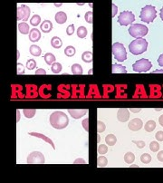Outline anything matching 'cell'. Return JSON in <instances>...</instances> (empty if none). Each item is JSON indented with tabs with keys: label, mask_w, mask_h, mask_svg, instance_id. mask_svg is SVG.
<instances>
[{
	"label": "cell",
	"mask_w": 163,
	"mask_h": 183,
	"mask_svg": "<svg viewBox=\"0 0 163 183\" xmlns=\"http://www.w3.org/2000/svg\"><path fill=\"white\" fill-rule=\"evenodd\" d=\"M50 123L52 127L56 130H62L67 127L69 124V118L66 115V113L61 111L54 112L50 115Z\"/></svg>",
	"instance_id": "1"
},
{
	"label": "cell",
	"mask_w": 163,
	"mask_h": 183,
	"mask_svg": "<svg viewBox=\"0 0 163 183\" xmlns=\"http://www.w3.org/2000/svg\"><path fill=\"white\" fill-rule=\"evenodd\" d=\"M148 48V42L143 38H138L132 41L129 46L130 52L134 55H139L146 52Z\"/></svg>",
	"instance_id": "2"
},
{
	"label": "cell",
	"mask_w": 163,
	"mask_h": 183,
	"mask_svg": "<svg viewBox=\"0 0 163 183\" xmlns=\"http://www.w3.org/2000/svg\"><path fill=\"white\" fill-rule=\"evenodd\" d=\"M157 13H156V7L153 5H145L141 12L140 18L141 20L145 23H151L156 19Z\"/></svg>",
	"instance_id": "3"
},
{
	"label": "cell",
	"mask_w": 163,
	"mask_h": 183,
	"mask_svg": "<svg viewBox=\"0 0 163 183\" xmlns=\"http://www.w3.org/2000/svg\"><path fill=\"white\" fill-rule=\"evenodd\" d=\"M149 32V29L146 26L141 24H132L129 27V34L134 38H142Z\"/></svg>",
	"instance_id": "4"
},
{
	"label": "cell",
	"mask_w": 163,
	"mask_h": 183,
	"mask_svg": "<svg viewBox=\"0 0 163 183\" xmlns=\"http://www.w3.org/2000/svg\"><path fill=\"white\" fill-rule=\"evenodd\" d=\"M112 54L114 58L119 62H123L127 59V52L122 44L116 42L112 45Z\"/></svg>",
	"instance_id": "5"
},
{
	"label": "cell",
	"mask_w": 163,
	"mask_h": 183,
	"mask_svg": "<svg viewBox=\"0 0 163 183\" xmlns=\"http://www.w3.org/2000/svg\"><path fill=\"white\" fill-rule=\"evenodd\" d=\"M151 66H152V65H151V63H150V61H149L148 59H145V58H142V59L136 61L132 65V68H133L134 72L145 73V72H148L149 69L151 68Z\"/></svg>",
	"instance_id": "6"
},
{
	"label": "cell",
	"mask_w": 163,
	"mask_h": 183,
	"mask_svg": "<svg viewBox=\"0 0 163 183\" xmlns=\"http://www.w3.org/2000/svg\"><path fill=\"white\" fill-rule=\"evenodd\" d=\"M135 20V16L130 11H123L118 16V23L121 26H128L131 24Z\"/></svg>",
	"instance_id": "7"
},
{
	"label": "cell",
	"mask_w": 163,
	"mask_h": 183,
	"mask_svg": "<svg viewBox=\"0 0 163 183\" xmlns=\"http://www.w3.org/2000/svg\"><path fill=\"white\" fill-rule=\"evenodd\" d=\"M28 164H43L45 163V156L40 151H33L31 152L26 160Z\"/></svg>",
	"instance_id": "8"
},
{
	"label": "cell",
	"mask_w": 163,
	"mask_h": 183,
	"mask_svg": "<svg viewBox=\"0 0 163 183\" xmlns=\"http://www.w3.org/2000/svg\"><path fill=\"white\" fill-rule=\"evenodd\" d=\"M30 8L26 5H22L19 7H17V20H28L30 16Z\"/></svg>",
	"instance_id": "9"
},
{
	"label": "cell",
	"mask_w": 163,
	"mask_h": 183,
	"mask_svg": "<svg viewBox=\"0 0 163 183\" xmlns=\"http://www.w3.org/2000/svg\"><path fill=\"white\" fill-rule=\"evenodd\" d=\"M143 126V122L140 118H134L133 120L129 122L128 123V128L132 131H137L142 128Z\"/></svg>",
	"instance_id": "10"
},
{
	"label": "cell",
	"mask_w": 163,
	"mask_h": 183,
	"mask_svg": "<svg viewBox=\"0 0 163 183\" xmlns=\"http://www.w3.org/2000/svg\"><path fill=\"white\" fill-rule=\"evenodd\" d=\"M130 118V112L128 109H125V108H122V109H119L117 112V119L119 122H127Z\"/></svg>",
	"instance_id": "11"
},
{
	"label": "cell",
	"mask_w": 163,
	"mask_h": 183,
	"mask_svg": "<svg viewBox=\"0 0 163 183\" xmlns=\"http://www.w3.org/2000/svg\"><path fill=\"white\" fill-rule=\"evenodd\" d=\"M68 112L70 113V115L74 119H80L84 115L86 114L87 110H80V109H69Z\"/></svg>",
	"instance_id": "12"
},
{
	"label": "cell",
	"mask_w": 163,
	"mask_h": 183,
	"mask_svg": "<svg viewBox=\"0 0 163 183\" xmlns=\"http://www.w3.org/2000/svg\"><path fill=\"white\" fill-rule=\"evenodd\" d=\"M28 134L31 135V136H35V137H37V138L42 139V140H43L46 142L49 143V144L51 145V146L55 150V145H54V143L53 142V141L51 140V139L48 138L47 136L43 135V134H42V133H39V132H35V131H33V132H28Z\"/></svg>",
	"instance_id": "13"
},
{
	"label": "cell",
	"mask_w": 163,
	"mask_h": 183,
	"mask_svg": "<svg viewBox=\"0 0 163 183\" xmlns=\"http://www.w3.org/2000/svg\"><path fill=\"white\" fill-rule=\"evenodd\" d=\"M41 38L40 30L37 28H33L29 33V40L31 42H38Z\"/></svg>",
	"instance_id": "14"
},
{
	"label": "cell",
	"mask_w": 163,
	"mask_h": 183,
	"mask_svg": "<svg viewBox=\"0 0 163 183\" xmlns=\"http://www.w3.org/2000/svg\"><path fill=\"white\" fill-rule=\"evenodd\" d=\"M40 29L43 33H50L53 29V24L50 20H45L40 26Z\"/></svg>",
	"instance_id": "15"
},
{
	"label": "cell",
	"mask_w": 163,
	"mask_h": 183,
	"mask_svg": "<svg viewBox=\"0 0 163 183\" xmlns=\"http://www.w3.org/2000/svg\"><path fill=\"white\" fill-rule=\"evenodd\" d=\"M55 21L58 24H65L67 21V15L62 11H59L55 14Z\"/></svg>",
	"instance_id": "16"
},
{
	"label": "cell",
	"mask_w": 163,
	"mask_h": 183,
	"mask_svg": "<svg viewBox=\"0 0 163 183\" xmlns=\"http://www.w3.org/2000/svg\"><path fill=\"white\" fill-rule=\"evenodd\" d=\"M111 73H127V70H126V67L121 65H112L111 67Z\"/></svg>",
	"instance_id": "17"
},
{
	"label": "cell",
	"mask_w": 163,
	"mask_h": 183,
	"mask_svg": "<svg viewBox=\"0 0 163 183\" xmlns=\"http://www.w3.org/2000/svg\"><path fill=\"white\" fill-rule=\"evenodd\" d=\"M43 59H45V62L48 65H52L56 61V57L52 53H46L45 55H43Z\"/></svg>",
	"instance_id": "18"
},
{
	"label": "cell",
	"mask_w": 163,
	"mask_h": 183,
	"mask_svg": "<svg viewBox=\"0 0 163 183\" xmlns=\"http://www.w3.org/2000/svg\"><path fill=\"white\" fill-rule=\"evenodd\" d=\"M51 46L55 48V49H59L62 47V41L60 37L58 36H54L53 38L51 39Z\"/></svg>",
	"instance_id": "19"
},
{
	"label": "cell",
	"mask_w": 163,
	"mask_h": 183,
	"mask_svg": "<svg viewBox=\"0 0 163 183\" xmlns=\"http://www.w3.org/2000/svg\"><path fill=\"white\" fill-rule=\"evenodd\" d=\"M18 30L22 35H26L29 32V26L26 22H22L20 24H18Z\"/></svg>",
	"instance_id": "20"
},
{
	"label": "cell",
	"mask_w": 163,
	"mask_h": 183,
	"mask_svg": "<svg viewBox=\"0 0 163 183\" xmlns=\"http://www.w3.org/2000/svg\"><path fill=\"white\" fill-rule=\"evenodd\" d=\"M29 52H30L31 54L34 55V56H39V55H41V54H42V49H41L38 46L33 45V46H30V48H29Z\"/></svg>",
	"instance_id": "21"
},
{
	"label": "cell",
	"mask_w": 163,
	"mask_h": 183,
	"mask_svg": "<svg viewBox=\"0 0 163 183\" xmlns=\"http://www.w3.org/2000/svg\"><path fill=\"white\" fill-rule=\"evenodd\" d=\"M82 60H83L84 63H92L93 60L92 53L90 51H86V52L83 53V54H82Z\"/></svg>",
	"instance_id": "22"
},
{
	"label": "cell",
	"mask_w": 163,
	"mask_h": 183,
	"mask_svg": "<svg viewBox=\"0 0 163 183\" xmlns=\"http://www.w3.org/2000/svg\"><path fill=\"white\" fill-rule=\"evenodd\" d=\"M117 142V138L114 134H109L105 137V142L107 143V145H109V146H113V145H115Z\"/></svg>",
	"instance_id": "23"
},
{
	"label": "cell",
	"mask_w": 163,
	"mask_h": 183,
	"mask_svg": "<svg viewBox=\"0 0 163 183\" xmlns=\"http://www.w3.org/2000/svg\"><path fill=\"white\" fill-rule=\"evenodd\" d=\"M72 73L73 74H76V75H79V74H83L84 73V70H83V67H82L79 64H74L72 65Z\"/></svg>",
	"instance_id": "24"
},
{
	"label": "cell",
	"mask_w": 163,
	"mask_h": 183,
	"mask_svg": "<svg viewBox=\"0 0 163 183\" xmlns=\"http://www.w3.org/2000/svg\"><path fill=\"white\" fill-rule=\"evenodd\" d=\"M97 165H98V167H100V168L106 167V166L108 165V160H107V158L104 157V156H100V157H98Z\"/></svg>",
	"instance_id": "25"
},
{
	"label": "cell",
	"mask_w": 163,
	"mask_h": 183,
	"mask_svg": "<svg viewBox=\"0 0 163 183\" xmlns=\"http://www.w3.org/2000/svg\"><path fill=\"white\" fill-rule=\"evenodd\" d=\"M144 128H145V131H148V132H151L155 130L156 128V122L154 121H152V120H150V121L147 122L145 126H144Z\"/></svg>",
	"instance_id": "26"
},
{
	"label": "cell",
	"mask_w": 163,
	"mask_h": 183,
	"mask_svg": "<svg viewBox=\"0 0 163 183\" xmlns=\"http://www.w3.org/2000/svg\"><path fill=\"white\" fill-rule=\"evenodd\" d=\"M134 161H135V155L132 152H130V151H129V152L124 155V161L126 163L131 164Z\"/></svg>",
	"instance_id": "27"
},
{
	"label": "cell",
	"mask_w": 163,
	"mask_h": 183,
	"mask_svg": "<svg viewBox=\"0 0 163 183\" xmlns=\"http://www.w3.org/2000/svg\"><path fill=\"white\" fill-rule=\"evenodd\" d=\"M75 53H76V50H75V48L73 46H68L65 49V54L68 57H72V56L75 54Z\"/></svg>",
	"instance_id": "28"
},
{
	"label": "cell",
	"mask_w": 163,
	"mask_h": 183,
	"mask_svg": "<svg viewBox=\"0 0 163 183\" xmlns=\"http://www.w3.org/2000/svg\"><path fill=\"white\" fill-rule=\"evenodd\" d=\"M51 70L54 73H59L62 70V66L60 63H54V64L51 65Z\"/></svg>",
	"instance_id": "29"
},
{
	"label": "cell",
	"mask_w": 163,
	"mask_h": 183,
	"mask_svg": "<svg viewBox=\"0 0 163 183\" xmlns=\"http://www.w3.org/2000/svg\"><path fill=\"white\" fill-rule=\"evenodd\" d=\"M40 22H41V16L38 15H34L30 19V24L33 27H37L40 24Z\"/></svg>",
	"instance_id": "30"
},
{
	"label": "cell",
	"mask_w": 163,
	"mask_h": 183,
	"mask_svg": "<svg viewBox=\"0 0 163 183\" xmlns=\"http://www.w3.org/2000/svg\"><path fill=\"white\" fill-rule=\"evenodd\" d=\"M77 35L80 38H85L87 35V29L84 27H80L77 29Z\"/></svg>",
	"instance_id": "31"
},
{
	"label": "cell",
	"mask_w": 163,
	"mask_h": 183,
	"mask_svg": "<svg viewBox=\"0 0 163 183\" xmlns=\"http://www.w3.org/2000/svg\"><path fill=\"white\" fill-rule=\"evenodd\" d=\"M23 112L26 118H33L35 115L36 110L35 109H24L23 111Z\"/></svg>",
	"instance_id": "32"
},
{
	"label": "cell",
	"mask_w": 163,
	"mask_h": 183,
	"mask_svg": "<svg viewBox=\"0 0 163 183\" xmlns=\"http://www.w3.org/2000/svg\"><path fill=\"white\" fill-rule=\"evenodd\" d=\"M141 161L144 164H149L150 161H151V156H150L149 154H148V153H144L141 157Z\"/></svg>",
	"instance_id": "33"
},
{
	"label": "cell",
	"mask_w": 163,
	"mask_h": 183,
	"mask_svg": "<svg viewBox=\"0 0 163 183\" xmlns=\"http://www.w3.org/2000/svg\"><path fill=\"white\" fill-rule=\"evenodd\" d=\"M149 149L152 152H157L160 150V144L157 142H151L149 144Z\"/></svg>",
	"instance_id": "34"
},
{
	"label": "cell",
	"mask_w": 163,
	"mask_h": 183,
	"mask_svg": "<svg viewBox=\"0 0 163 183\" xmlns=\"http://www.w3.org/2000/svg\"><path fill=\"white\" fill-rule=\"evenodd\" d=\"M108 151V147L106 146L105 144H100L98 146V153L101 154V155H103V154H106Z\"/></svg>",
	"instance_id": "35"
},
{
	"label": "cell",
	"mask_w": 163,
	"mask_h": 183,
	"mask_svg": "<svg viewBox=\"0 0 163 183\" xmlns=\"http://www.w3.org/2000/svg\"><path fill=\"white\" fill-rule=\"evenodd\" d=\"M26 67L28 69V70H33L36 67V62L34 59H29L26 65Z\"/></svg>",
	"instance_id": "36"
},
{
	"label": "cell",
	"mask_w": 163,
	"mask_h": 183,
	"mask_svg": "<svg viewBox=\"0 0 163 183\" xmlns=\"http://www.w3.org/2000/svg\"><path fill=\"white\" fill-rule=\"evenodd\" d=\"M106 130V125L104 122H103L102 121H98L97 122V131L99 133H102Z\"/></svg>",
	"instance_id": "37"
},
{
	"label": "cell",
	"mask_w": 163,
	"mask_h": 183,
	"mask_svg": "<svg viewBox=\"0 0 163 183\" xmlns=\"http://www.w3.org/2000/svg\"><path fill=\"white\" fill-rule=\"evenodd\" d=\"M84 18L87 23L89 24H92L93 23V20H92V11H88L86 12L85 15H84Z\"/></svg>",
	"instance_id": "38"
},
{
	"label": "cell",
	"mask_w": 163,
	"mask_h": 183,
	"mask_svg": "<svg viewBox=\"0 0 163 183\" xmlns=\"http://www.w3.org/2000/svg\"><path fill=\"white\" fill-rule=\"evenodd\" d=\"M82 125H83L84 129L88 131H89V118H85L83 122H82Z\"/></svg>",
	"instance_id": "39"
},
{
	"label": "cell",
	"mask_w": 163,
	"mask_h": 183,
	"mask_svg": "<svg viewBox=\"0 0 163 183\" xmlns=\"http://www.w3.org/2000/svg\"><path fill=\"white\" fill-rule=\"evenodd\" d=\"M24 66L20 64V63H17V74H24Z\"/></svg>",
	"instance_id": "40"
},
{
	"label": "cell",
	"mask_w": 163,
	"mask_h": 183,
	"mask_svg": "<svg viewBox=\"0 0 163 183\" xmlns=\"http://www.w3.org/2000/svg\"><path fill=\"white\" fill-rule=\"evenodd\" d=\"M74 30H75V28H74L73 24H70V26H68L66 28V34L68 35H72L74 33Z\"/></svg>",
	"instance_id": "41"
},
{
	"label": "cell",
	"mask_w": 163,
	"mask_h": 183,
	"mask_svg": "<svg viewBox=\"0 0 163 183\" xmlns=\"http://www.w3.org/2000/svg\"><path fill=\"white\" fill-rule=\"evenodd\" d=\"M155 137H156V140L158 142H163V131H159L155 134Z\"/></svg>",
	"instance_id": "42"
},
{
	"label": "cell",
	"mask_w": 163,
	"mask_h": 183,
	"mask_svg": "<svg viewBox=\"0 0 163 183\" xmlns=\"http://www.w3.org/2000/svg\"><path fill=\"white\" fill-rule=\"evenodd\" d=\"M132 142L134 144L137 145V147L139 149H142L145 147V142H144L143 141H132Z\"/></svg>",
	"instance_id": "43"
},
{
	"label": "cell",
	"mask_w": 163,
	"mask_h": 183,
	"mask_svg": "<svg viewBox=\"0 0 163 183\" xmlns=\"http://www.w3.org/2000/svg\"><path fill=\"white\" fill-rule=\"evenodd\" d=\"M111 16L112 17H114L117 14V12H118V7H117V5L115 4H111Z\"/></svg>",
	"instance_id": "44"
},
{
	"label": "cell",
	"mask_w": 163,
	"mask_h": 183,
	"mask_svg": "<svg viewBox=\"0 0 163 183\" xmlns=\"http://www.w3.org/2000/svg\"><path fill=\"white\" fill-rule=\"evenodd\" d=\"M73 164H86V161L82 158H78L73 161Z\"/></svg>",
	"instance_id": "45"
},
{
	"label": "cell",
	"mask_w": 163,
	"mask_h": 183,
	"mask_svg": "<svg viewBox=\"0 0 163 183\" xmlns=\"http://www.w3.org/2000/svg\"><path fill=\"white\" fill-rule=\"evenodd\" d=\"M35 74H46V72L45 69L43 68H39L35 71Z\"/></svg>",
	"instance_id": "46"
},
{
	"label": "cell",
	"mask_w": 163,
	"mask_h": 183,
	"mask_svg": "<svg viewBox=\"0 0 163 183\" xmlns=\"http://www.w3.org/2000/svg\"><path fill=\"white\" fill-rule=\"evenodd\" d=\"M157 158H158V160L161 162H163V150L160 151V152L158 153V155H157Z\"/></svg>",
	"instance_id": "47"
},
{
	"label": "cell",
	"mask_w": 163,
	"mask_h": 183,
	"mask_svg": "<svg viewBox=\"0 0 163 183\" xmlns=\"http://www.w3.org/2000/svg\"><path fill=\"white\" fill-rule=\"evenodd\" d=\"M158 63H159V65L163 67V54L161 55H160V57L158 58Z\"/></svg>",
	"instance_id": "48"
},
{
	"label": "cell",
	"mask_w": 163,
	"mask_h": 183,
	"mask_svg": "<svg viewBox=\"0 0 163 183\" xmlns=\"http://www.w3.org/2000/svg\"><path fill=\"white\" fill-rule=\"evenodd\" d=\"M20 118H21V116H20V111L17 110L16 111V122H17L20 121Z\"/></svg>",
	"instance_id": "49"
},
{
	"label": "cell",
	"mask_w": 163,
	"mask_h": 183,
	"mask_svg": "<svg viewBox=\"0 0 163 183\" xmlns=\"http://www.w3.org/2000/svg\"><path fill=\"white\" fill-rule=\"evenodd\" d=\"M141 109V108H130V112H139Z\"/></svg>",
	"instance_id": "50"
},
{
	"label": "cell",
	"mask_w": 163,
	"mask_h": 183,
	"mask_svg": "<svg viewBox=\"0 0 163 183\" xmlns=\"http://www.w3.org/2000/svg\"><path fill=\"white\" fill-rule=\"evenodd\" d=\"M159 122H160V124L163 127V115H161V116L159 118Z\"/></svg>",
	"instance_id": "51"
},
{
	"label": "cell",
	"mask_w": 163,
	"mask_h": 183,
	"mask_svg": "<svg viewBox=\"0 0 163 183\" xmlns=\"http://www.w3.org/2000/svg\"><path fill=\"white\" fill-rule=\"evenodd\" d=\"M152 73H163V70H155L152 72Z\"/></svg>",
	"instance_id": "52"
},
{
	"label": "cell",
	"mask_w": 163,
	"mask_h": 183,
	"mask_svg": "<svg viewBox=\"0 0 163 183\" xmlns=\"http://www.w3.org/2000/svg\"><path fill=\"white\" fill-rule=\"evenodd\" d=\"M16 54H17V56H16V60H17V62H18V59L20 58V53H19V51H18V49H17V52H16Z\"/></svg>",
	"instance_id": "53"
},
{
	"label": "cell",
	"mask_w": 163,
	"mask_h": 183,
	"mask_svg": "<svg viewBox=\"0 0 163 183\" xmlns=\"http://www.w3.org/2000/svg\"><path fill=\"white\" fill-rule=\"evenodd\" d=\"M160 18H161V20L163 21V7L160 9Z\"/></svg>",
	"instance_id": "54"
},
{
	"label": "cell",
	"mask_w": 163,
	"mask_h": 183,
	"mask_svg": "<svg viewBox=\"0 0 163 183\" xmlns=\"http://www.w3.org/2000/svg\"><path fill=\"white\" fill-rule=\"evenodd\" d=\"M54 5H55L56 7H61V5H62V3H54Z\"/></svg>",
	"instance_id": "55"
},
{
	"label": "cell",
	"mask_w": 163,
	"mask_h": 183,
	"mask_svg": "<svg viewBox=\"0 0 163 183\" xmlns=\"http://www.w3.org/2000/svg\"><path fill=\"white\" fill-rule=\"evenodd\" d=\"M101 142V137H100V135H97V142Z\"/></svg>",
	"instance_id": "56"
},
{
	"label": "cell",
	"mask_w": 163,
	"mask_h": 183,
	"mask_svg": "<svg viewBox=\"0 0 163 183\" xmlns=\"http://www.w3.org/2000/svg\"><path fill=\"white\" fill-rule=\"evenodd\" d=\"M133 167H135V168H138L139 166H138V165H130V168H133Z\"/></svg>",
	"instance_id": "57"
},
{
	"label": "cell",
	"mask_w": 163,
	"mask_h": 183,
	"mask_svg": "<svg viewBox=\"0 0 163 183\" xmlns=\"http://www.w3.org/2000/svg\"><path fill=\"white\" fill-rule=\"evenodd\" d=\"M91 73H92V69H90V71L88 72V74H91Z\"/></svg>",
	"instance_id": "58"
},
{
	"label": "cell",
	"mask_w": 163,
	"mask_h": 183,
	"mask_svg": "<svg viewBox=\"0 0 163 183\" xmlns=\"http://www.w3.org/2000/svg\"><path fill=\"white\" fill-rule=\"evenodd\" d=\"M161 109H160V108H158V109H155V111H160Z\"/></svg>",
	"instance_id": "59"
}]
</instances>
